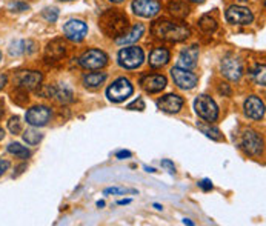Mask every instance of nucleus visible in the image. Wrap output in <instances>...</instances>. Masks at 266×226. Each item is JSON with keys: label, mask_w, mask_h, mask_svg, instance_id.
I'll return each instance as SVG.
<instances>
[{"label": "nucleus", "mask_w": 266, "mask_h": 226, "mask_svg": "<svg viewBox=\"0 0 266 226\" xmlns=\"http://www.w3.org/2000/svg\"><path fill=\"white\" fill-rule=\"evenodd\" d=\"M99 28L105 35L119 39L129 29V20L128 16L119 10H106L99 19Z\"/></svg>", "instance_id": "obj_1"}, {"label": "nucleus", "mask_w": 266, "mask_h": 226, "mask_svg": "<svg viewBox=\"0 0 266 226\" xmlns=\"http://www.w3.org/2000/svg\"><path fill=\"white\" fill-rule=\"evenodd\" d=\"M151 32H153L157 39L166 40V42H183L191 35V31H189L188 26L182 23H174L169 20L154 22L153 28H151Z\"/></svg>", "instance_id": "obj_2"}, {"label": "nucleus", "mask_w": 266, "mask_h": 226, "mask_svg": "<svg viewBox=\"0 0 266 226\" xmlns=\"http://www.w3.org/2000/svg\"><path fill=\"white\" fill-rule=\"evenodd\" d=\"M194 108L199 117H202L206 122H215L218 117V108L209 96H199L194 102Z\"/></svg>", "instance_id": "obj_3"}, {"label": "nucleus", "mask_w": 266, "mask_h": 226, "mask_svg": "<svg viewBox=\"0 0 266 226\" xmlns=\"http://www.w3.org/2000/svg\"><path fill=\"white\" fill-rule=\"evenodd\" d=\"M119 65L126 68V69H136L143 63L145 54L143 50L139 47H126L119 51Z\"/></svg>", "instance_id": "obj_4"}, {"label": "nucleus", "mask_w": 266, "mask_h": 226, "mask_svg": "<svg viewBox=\"0 0 266 226\" xmlns=\"http://www.w3.org/2000/svg\"><path fill=\"white\" fill-rule=\"evenodd\" d=\"M132 85L128 79L122 77V79H117L116 82H114L108 91H106V96L111 102L114 103H119V102H123L126 100L131 94H132Z\"/></svg>", "instance_id": "obj_5"}, {"label": "nucleus", "mask_w": 266, "mask_h": 226, "mask_svg": "<svg viewBox=\"0 0 266 226\" xmlns=\"http://www.w3.org/2000/svg\"><path fill=\"white\" fill-rule=\"evenodd\" d=\"M171 77L174 83L182 89H193L199 82L197 75L194 72H191L189 69H185V68H180V66H175L171 69Z\"/></svg>", "instance_id": "obj_6"}, {"label": "nucleus", "mask_w": 266, "mask_h": 226, "mask_svg": "<svg viewBox=\"0 0 266 226\" xmlns=\"http://www.w3.org/2000/svg\"><path fill=\"white\" fill-rule=\"evenodd\" d=\"M53 112L48 106L39 105L26 111V123L31 126H45L51 120Z\"/></svg>", "instance_id": "obj_7"}, {"label": "nucleus", "mask_w": 266, "mask_h": 226, "mask_svg": "<svg viewBox=\"0 0 266 226\" xmlns=\"http://www.w3.org/2000/svg\"><path fill=\"white\" fill-rule=\"evenodd\" d=\"M225 17L231 25H249L254 20L251 10L245 7H239V5H233L228 8L225 13Z\"/></svg>", "instance_id": "obj_8"}, {"label": "nucleus", "mask_w": 266, "mask_h": 226, "mask_svg": "<svg viewBox=\"0 0 266 226\" xmlns=\"http://www.w3.org/2000/svg\"><path fill=\"white\" fill-rule=\"evenodd\" d=\"M221 74L228 80L231 82H237L240 80L242 74H243V68L242 63L237 57L234 56H228L221 60Z\"/></svg>", "instance_id": "obj_9"}, {"label": "nucleus", "mask_w": 266, "mask_h": 226, "mask_svg": "<svg viewBox=\"0 0 266 226\" xmlns=\"http://www.w3.org/2000/svg\"><path fill=\"white\" fill-rule=\"evenodd\" d=\"M162 5L159 0H134L132 2V11L145 19H151L160 13Z\"/></svg>", "instance_id": "obj_10"}, {"label": "nucleus", "mask_w": 266, "mask_h": 226, "mask_svg": "<svg viewBox=\"0 0 266 226\" xmlns=\"http://www.w3.org/2000/svg\"><path fill=\"white\" fill-rule=\"evenodd\" d=\"M79 63L85 69H100L108 63V56L100 50H88L80 57Z\"/></svg>", "instance_id": "obj_11"}, {"label": "nucleus", "mask_w": 266, "mask_h": 226, "mask_svg": "<svg viewBox=\"0 0 266 226\" xmlns=\"http://www.w3.org/2000/svg\"><path fill=\"white\" fill-rule=\"evenodd\" d=\"M243 151L248 156H260L263 151V140L255 131H245L242 142H240Z\"/></svg>", "instance_id": "obj_12"}, {"label": "nucleus", "mask_w": 266, "mask_h": 226, "mask_svg": "<svg viewBox=\"0 0 266 226\" xmlns=\"http://www.w3.org/2000/svg\"><path fill=\"white\" fill-rule=\"evenodd\" d=\"M63 34L72 42H82L88 34V26L83 20H69L63 26Z\"/></svg>", "instance_id": "obj_13"}, {"label": "nucleus", "mask_w": 266, "mask_h": 226, "mask_svg": "<svg viewBox=\"0 0 266 226\" xmlns=\"http://www.w3.org/2000/svg\"><path fill=\"white\" fill-rule=\"evenodd\" d=\"M42 79H43V75L39 71H22L17 74L16 83L19 88H23L28 91V89H35L42 83Z\"/></svg>", "instance_id": "obj_14"}, {"label": "nucleus", "mask_w": 266, "mask_h": 226, "mask_svg": "<svg viewBox=\"0 0 266 226\" xmlns=\"http://www.w3.org/2000/svg\"><path fill=\"white\" fill-rule=\"evenodd\" d=\"M245 116L252 120H261L264 116V103L257 96H249L245 100Z\"/></svg>", "instance_id": "obj_15"}, {"label": "nucleus", "mask_w": 266, "mask_h": 226, "mask_svg": "<svg viewBox=\"0 0 266 226\" xmlns=\"http://www.w3.org/2000/svg\"><path fill=\"white\" fill-rule=\"evenodd\" d=\"M140 85L146 93H160L166 86V77L162 74H148L142 77Z\"/></svg>", "instance_id": "obj_16"}, {"label": "nucleus", "mask_w": 266, "mask_h": 226, "mask_svg": "<svg viewBox=\"0 0 266 226\" xmlns=\"http://www.w3.org/2000/svg\"><path fill=\"white\" fill-rule=\"evenodd\" d=\"M157 106L168 114H175L183 106V99L177 94H166L157 102Z\"/></svg>", "instance_id": "obj_17"}, {"label": "nucleus", "mask_w": 266, "mask_h": 226, "mask_svg": "<svg viewBox=\"0 0 266 226\" xmlns=\"http://www.w3.org/2000/svg\"><path fill=\"white\" fill-rule=\"evenodd\" d=\"M199 59V47L193 45L186 50H183L179 56V66L185 69H193L197 65Z\"/></svg>", "instance_id": "obj_18"}, {"label": "nucleus", "mask_w": 266, "mask_h": 226, "mask_svg": "<svg viewBox=\"0 0 266 226\" xmlns=\"http://www.w3.org/2000/svg\"><path fill=\"white\" fill-rule=\"evenodd\" d=\"M65 53H66V45L63 43V40L57 39V40H53L47 47V50H45V59L48 62H57V60H60L65 56Z\"/></svg>", "instance_id": "obj_19"}, {"label": "nucleus", "mask_w": 266, "mask_h": 226, "mask_svg": "<svg viewBox=\"0 0 266 226\" xmlns=\"http://www.w3.org/2000/svg\"><path fill=\"white\" fill-rule=\"evenodd\" d=\"M145 32V26L142 23H136L129 31H126L123 35H120L117 39V43L119 45H129V43H136L140 37L143 35Z\"/></svg>", "instance_id": "obj_20"}, {"label": "nucleus", "mask_w": 266, "mask_h": 226, "mask_svg": "<svg viewBox=\"0 0 266 226\" xmlns=\"http://www.w3.org/2000/svg\"><path fill=\"white\" fill-rule=\"evenodd\" d=\"M169 51L166 48H156L149 54V65L153 68H162L169 62Z\"/></svg>", "instance_id": "obj_21"}, {"label": "nucleus", "mask_w": 266, "mask_h": 226, "mask_svg": "<svg viewBox=\"0 0 266 226\" xmlns=\"http://www.w3.org/2000/svg\"><path fill=\"white\" fill-rule=\"evenodd\" d=\"M168 11L174 19L182 20L189 14V7L185 2H182V0H172V2L168 4Z\"/></svg>", "instance_id": "obj_22"}, {"label": "nucleus", "mask_w": 266, "mask_h": 226, "mask_svg": "<svg viewBox=\"0 0 266 226\" xmlns=\"http://www.w3.org/2000/svg\"><path fill=\"white\" fill-rule=\"evenodd\" d=\"M197 128L208 137V139H212V140H223V134L218 131V128L212 126L211 122H197Z\"/></svg>", "instance_id": "obj_23"}, {"label": "nucleus", "mask_w": 266, "mask_h": 226, "mask_svg": "<svg viewBox=\"0 0 266 226\" xmlns=\"http://www.w3.org/2000/svg\"><path fill=\"white\" fill-rule=\"evenodd\" d=\"M106 77L108 75L105 72H90L83 77V85L88 88H97L106 80Z\"/></svg>", "instance_id": "obj_24"}, {"label": "nucleus", "mask_w": 266, "mask_h": 226, "mask_svg": "<svg viewBox=\"0 0 266 226\" xmlns=\"http://www.w3.org/2000/svg\"><path fill=\"white\" fill-rule=\"evenodd\" d=\"M51 97H54L59 103L66 105V103L72 102V91L68 86H54Z\"/></svg>", "instance_id": "obj_25"}, {"label": "nucleus", "mask_w": 266, "mask_h": 226, "mask_svg": "<svg viewBox=\"0 0 266 226\" xmlns=\"http://www.w3.org/2000/svg\"><path fill=\"white\" fill-rule=\"evenodd\" d=\"M8 153L22 159V160H26L29 157V151L26 149V146H22L20 143H10L8 145Z\"/></svg>", "instance_id": "obj_26"}, {"label": "nucleus", "mask_w": 266, "mask_h": 226, "mask_svg": "<svg viewBox=\"0 0 266 226\" xmlns=\"http://www.w3.org/2000/svg\"><path fill=\"white\" fill-rule=\"evenodd\" d=\"M199 28H200L203 32H206V34H212V32L217 29V22H215V19L211 17V16H203V17L199 20Z\"/></svg>", "instance_id": "obj_27"}, {"label": "nucleus", "mask_w": 266, "mask_h": 226, "mask_svg": "<svg viewBox=\"0 0 266 226\" xmlns=\"http://www.w3.org/2000/svg\"><path fill=\"white\" fill-rule=\"evenodd\" d=\"M42 139H43V134L39 132L37 129H26V131L23 132V140L26 142V145H31V146L39 145V142H40Z\"/></svg>", "instance_id": "obj_28"}, {"label": "nucleus", "mask_w": 266, "mask_h": 226, "mask_svg": "<svg viewBox=\"0 0 266 226\" xmlns=\"http://www.w3.org/2000/svg\"><path fill=\"white\" fill-rule=\"evenodd\" d=\"M251 75L254 77V80H255V83L257 85H261V86H264V65H257V66H254L252 69H251Z\"/></svg>", "instance_id": "obj_29"}, {"label": "nucleus", "mask_w": 266, "mask_h": 226, "mask_svg": "<svg viewBox=\"0 0 266 226\" xmlns=\"http://www.w3.org/2000/svg\"><path fill=\"white\" fill-rule=\"evenodd\" d=\"M26 53V42L25 40H19V42H14L10 48V54L11 56H20V54H25Z\"/></svg>", "instance_id": "obj_30"}, {"label": "nucleus", "mask_w": 266, "mask_h": 226, "mask_svg": "<svg viewBox=\"0 0 266 226\" xmlns=\"http://www.w3.org/2000/svg\"><path fill=\"white\" fill-rule=\"evenodd\" d=\"M8 129L11 131V134H14V135H19L20 132H22V129H23V125H22V122H20V119L16 116V117H13L10 122H8Z\"/></svg>", "instance_id": "obj_31"}, {"label": "nucleus", "mask_w": 266, "mask_h": 226, "mask_svg": "<svg viewBox=\"0 0 266 226\" xmlns=\"http://www.w3.org/2000/svg\"><path fill=\"white\" fill-rule=\"evenodd\" d=\"M13 100H14L17 105H25V103L28 102V93H26V89L19 88L17 91H14V93H13Z\"/></svg>", "instance_id": "obj_32"}, {"label": "nucleus", "mask_w": 266, "mask_h": 226, "mask_svg": "<svg viewBox=\"0 0 266 226\" xmlns=\"http://www.w3.org/2000/svg\"><path fill=\"white\" fill-rule=\"evenodd\" d=\"M42 16L48 20V22H56L57 20V17H59V10L57 8H47L43 13H42Z\"/></svg>", "instance_id": "obj_33"}, {"label": "nucleus", "mask_w": 266, "mask_h": 226, "mask_svg": "<svg viewBox=\"0 0 266 226\" xmlns=\"http://www.w3.org/2000/svg\"><path fill=\"white\" fill-rule=\"evenodd\" d=\"M128 109H131V111H143V109H145V102H143V99L139 97L137 100H134L132 103H129V105H128Z\"/></svg>", "instance_id": "obj_34"}, {"label": "nucleus", "mask_w": 266, "mask_h": 226, "mask_svg": "<svg viewBox=\"0 0 266 226\" xmlns=\"http://www.w3.org/2000/svg\"><path fill=\"white\" fill-rule=\"evenodd\" d=\"M126 193H136L134 190H125V188H108L105 190V194H126Z\"/></svg>", "instance_id": "obj_35"}, {"label": "nucleus", "mask_w": 266, "mask_h": 226, "mask_svg": "<svg viewBox=\"0 0 266 226\" xmlns=\"http://www.w3.org/2000/svg\"><path fill=\"white\" fill-rule=\"evenodd\" d=\"M10 8H11V10H16V11H19V13H22V11H28V10H29V7H28L26 4H22V2L11 4Z\"/></svg>", "instance_id": "obj_36"}, {"label": "nucleus", "mask_w": 266, "mask_h": 226, "mask_svg": "<svg viewBox=\"0 0 266 226\" xmlns=\"http://www.w3.org/2000/svg\"><path fill=\"white\" fill-rule=\"evenodd\" d=\"M199 186L202 188L203 191H211V190H212V183H211V180H208V178L199 182Z\"/></svg>", "instance_id": "obj_37"}, {"label": "nucleus", "mask_w": 266, "mask_h": 226, "mask_svg": "<svg viewBox=\"0 0 266 226\" xmlns=\"http://www.w3.org/2000/svg\"><path fill=\"white\" fill-rule=\"evenodd\" d=\"M162 166H163V168H166V169H168V172H171V174H174V172H175V166H174V163H172V162H169V160H162Z\"/></svg>", "instance_id": "obj_38"}, {"label": "nucleus", "mask_w": 266, "mask_h": 226, "mask_svg": "<svg viewBox=\"0 0 266 226\" xmlns=\"http://www.w3.org/2000/svg\"><path fill=\"white\" fill-rule=\"evenodd\" d=\"M8 168H10V162L0 159V175H4L5 171H8Z\"/></svg>", "instance_id": "obj_39"}, {"label": "nucleus", "mask_w": 266, "mask_h": 226, "mask_svg": "<svg viewBox=\"0 0 266 226\" xmlns=\"http://www.w3.org/2000/svg\"><path fill=\"white\" fill-rule=\"evenodd\" d=\"M218 91H220L221 94H225V96H230V94H231V89H230V88H228V86H226L225 83H221V85H220Z\"/></svg>", "instance_id": "obj_40"}, {"label": "nucleus", "mask_w": 266, "mask_h": 226, "mask_svg": "<svg viewBox=\"0 0 266 226\" xmlns=\"http://www.w3.org/2000/svg\"><path fill=\"white\" fill-rule=\"evenodd\" d=\"M126 157H131L129 151H120V153H117V159H126Z\"/></svg>", "instance_id": "obj_41"}, {"label": "nucleus", "mask_w": 266, "mask_h": 226, "mask_svg": "<svg viewBox=\"0 0 266 226\" xmlns=\"http://www.w3.org/2000/svg\"><path fill=\"white\" fill-rule=\"evenodd\" d=\"M7 80H8L7 75H5V74H0V89H2V88L7 85Z\"/></svg>", "instance_id": "obj_42"}, {"label": "nucleus", "mask_w": 266, "mask_h": 226, "mask_svg": "<svg viewBox=\"0 0 266 226\" xmlns=\"http://www.w3.org/2000/svg\"><path fill=\"white\" fill-rule=\"evenodd\" d=\"M17 169H19V171H17V174H22V172H23V169H26V165H22V166H19ZM17 174H16V175H17Z\"/></svg>", "instance_id": "obj_43"}, {"label": "nucleus", "mask_w": 266, "mask_h": 226, "mask_svg": "<svg viewBox=\"0 0 266 226\" xmlns=\"http://www.w3.org/2000/svg\"><path fill=\"white\" fill-rule=\"evenodd\" d=\"M5 137V131H4V128L2 126H0V140H2Z\"/></svg>", "instance_id": "obj_44"}, {"label": "nucleus", "mask_w": 266, "mask_h": 226, "mask_svg": "<svg viewBox=\"0 0 266 226\" xmlns=\"http://www.w3.org/2000/svg\"><path fill=\"white\" fill-rule=\"evenodd\" d=\"M145 169H146L148 172H156V169H154V168H148V166H145Z\"/></svg>", "instance_id": "obj_45"}, {"label": "nucleus", "mask_w": 266, "mask_h": 226, "mask_svg": "<svg viewBox=\"0 0 266 226\" xmlns=\"http://www.w3.org/2000/svg\"><path fill=\"white\" fill-rule=\"evenodd\" d=\"M129 202H131V200H120V202H119V205H128Z\"/></svg>", "instance_id": "obj_46"}, {"label": "nucleus", "mask_w": 266, "mask_h": 226, "mask_svg": "<svg viewBox=\"0 0 266 226\" xmlns=\"http://www.w3.org/2000/svg\"><path fill=\"white\" fill-rule=\"evenodd\" d=\"M189 2H194V4H203L205 0H189Z\"/></svg>", "instance_id": "obj_47"}, {"label": "nucleus", "mask_w": 266, "mask_h": 226, "mask_svg": "<svg viewBox=\"0 0 266 226\" xmlns=\"http://www.w3.org/2000/svg\"><path fill=\"white\" fill-rule=\"evenodd\" d=\"M183 223H185V224H193V221H191V220H188V218H185Z\"/></svg>", "instance_id": "obj_48"}, {"label": "nucleus", "mask_w": 266, "mask_h": 226, "mask_svg": "<svg viewBox=\"0 0 266 226\" xmlns=\"http://www.w3.org/2000/svg\"><path fill=\"white\" fill-rule=\"evenodd\" d=\"M97 206L100 208V206H105V202H97Z\"/></svg>", "instance_id": "obj_49"}, {"label": "nucleus", "mask_w": 266, "mask_h": 226, "mask_svg": "<svg viewBox=\"0 0 266 226\" xmlns=\"http://www.w3.org/2000/svg\"><path fill=\"white\" fill-rule=\"evenodd\" d=\"M111 2H114V4H120V2H123V0H111Z\"/></svg>", "instance_id": "obj_50"}, {"label": "nucleus", "mask_w": 266, "mask_h": 226, "mask_svg": "<svg viewBox=\"0 0 266 226\" xmlns=\"http://www.w3.org/2000/svg\"><path fill=\"white\" fill-rule=\"evenodd\" d=\"M60 2H71V0H60Z\"/></svg>", "instance_id": "obj_51"}, {"label": "nucleus", "mask_w": 266, "mask_h": 226, "mask_svg": "<svg viewBox=\"0 0 266 226\" xmlns=\"http://www.w3.org/2000/svg\"><path fill=\"white\" fill-rule=\"evenodd\" d=\"M0 60H2V53H0Z\"/></svg>", "instance_id": "obj_52"}, {"label": "nucleus", "mask_w": 266, "mask_h": 226, "mask_svg": "<svg viewBox=\"0 0 266 226\" xmlns=\"http://www.w3.org/2000/svg\"><path fill=\"white\" fill-rule=\"evenodd\" d=\"M240 2H248V0H240Z\"/></svg>", "instance_id": "obj_53"}]
</instances>
